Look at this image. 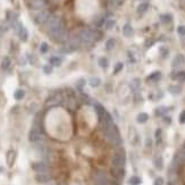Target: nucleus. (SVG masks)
<instances>
[{"mask_svg":"<svg viewBox=\"0 0 185 185\" xmlns=\"http://www.w3.org/2000/svg\"><path fill=\"white\" fill-rule=\"evenodd\" d=\"M126 163V157H125V152L123 151H117L114 153L113 159H111V163L115 168H124Z\"/></svg>","mask_w":185,"mask_h":185,"instance_id":"nucleus-1","label":"nucleus"},{"mask_svg":"<svg viewBox=\"0 0 185 185\" xmlns=\"http://www.w3.org/2000/svg\"><path fill=\"white\" fill-rule=\"evenodd\" d=\"M93 181L95 185H109V181L107 176L102 172H97L93 175Z\"/></svg>","mask_w":185,"mask_h":185,"instance_id":"nucleus-2","label":"nucleus"},{"mask_svg":"<svg viewBox=\"0 0 185 185\" xmlns=\"http://www.w3.org/2000/svg\"><path fill=\"white\" fill-rule=\"evenodd\" d=\"M28 139H30L31 142L39 143V142H41L43 140V135H42V133H41V131L39 130L38 127H33L32 130H31V132H30Z\"/></svg>","mask_w":185,"mask_h":185,"instance_id":"nucleus-3","label":"nucleus"},{"mask_svg":"<svg viewBox=\"0 0 185 185\" xmlns=\"http://www.w3.org/2000/svg\"><path fill=\"white\" fill-rule=\"evenodd\" d=\"M81 41L84 44H90L93 41L92 33L90 31H83L81 33Z\"/></svg>","mask_w":185,"mask_h":185,"instance_id":"nucleus-4","label":"nucleus"},{"mask_svg":"<svg viewBox=\"0 0 185 185\" xmlns=\"http://www.w3.org/2000/svg\"><path fill=\"white\" fill-rule=\"evenodd\" d=\"M33 169H34L35 172H38V173H46L47 166H46L43 163H37L33 165Z\"/></svg>","mask_w":185,"mask_h":185,"instance_id":"nucleus-5","label":"nucleus"},{"mask_svg":"<svg viewBox=\"0 0 185 185\" xmlns=\"http://www.w3.org/2000/svg\"><path fill=\"white\" fill-rule=\"evenodd\" d=\"M35 178H37V181H38L39 183H46V182H48V181L50 180L49 177L44 174V173H39Z\"/></svg>","mask_w":185,"mask_h":185,"instance_id":"nucleus-6","label":"nucleus"},{"mask_svg":"<svg viewBox=\"0 0 185 185\" xmlns=\"http://www.w3.org/2000/svg\"><path fill=\"white\" fill-rule=\"evenodd\" d=\"M123 33H124L125 37H131L132 34H133V28L131 27L130 24H126L125 26L123 27Z\"/></svg>","mask_w":185,"mask_h":185,"instance_id":"nucleus-7","label":"nucleus"},{"mask_svg":"<svg viewBox=\"0 0 185 185\" xmlns=\"http://www.w3.org/2000/svg\"><path fill=\"white\" fill-rule=\"evenodd\" d=\"M148 118H149L148 114H145V113H141V114L137 115V117H136V120H137L139 123L143 124V123H145V122H147Z\"/></svg>","mask_w":185,"mask_h":185,"instance_id":"nucleus-8","label":"nucleus"},{"mask_svg":"<svg viewBox=\"0 0 185 185\" xmlns=\"http://www.w3.org/2000/svg\"><path fill=\"white\" fill-rule=\"evenodd\" d=\"M183 56H181V54H178V56H176L175 57V59L174 61H173V64L172 65L174 66V67H177V66H180L181 64H183Z\"/></svg>","mask_w":185,"mask_h":185,"instance_id":"nucleus-9","label":"nucleus"},{"mask_svg":"<svg viewBox=\"0 0 185 185\" xmlns=\"http://www.w3.org/2000/svg\"><path fill=\"white\" fill-rule=\"evenodd\" d=\"M141 178L140 177H137V176H133V177H131L130 178V181H128V184L130 185H140L141 184Z\"/></svg>","mask_w":185,"mask_h":185,"instance_id":"nucleus-10","label":"nucleus"},{"mask_svg":"<svg viewBox=\"0 0 185 185\" xmlns=\"http://www.w3.org/2000/svg\"><path fill=\"white\" fill-rule=\"evenodd\" d=\"M154 166L157 167V169H163V160L161 157H158V158L154 160Z\"/></svg>","mask_w":185,"mask_h":185,"instance_id":"nucleus-11","label":"nucleus"},{"mask_svg":"<svg viewBox=\"0 0 185 185\" xmlns=\"http://www.w3.org/2000/svg\"><path fill=\"white\" fill-rule=\"evenodd\" d=\"M100 83H101V81H100L99 77H92V78H90V84H91L92 87H97Z\"/></svg>","mask_w":185,"mask_h":185,"instance_id":"nucleus-12","label":"nucleus"},{"mask_svg":"<svg viewBox=\"0 0 185 185\" xmlns=\"http://www.w3.org/2000/svg\"><path fill=\"white\" fill-rule=\"evenodd\" d=\"M115 47V40L110 39L108 40V42H106V49L107 50H111Z\"/></svg>","mask_w":185,"mask_h":185,"instance_id":"nucleus-13","label":"nucleus"},{"mask_svg":"<svg viewBox=\"0 0 185 185\" xmlns=\"http://www.w3.org/2000/svg\"><path fill=\"white\" fill-rule=\"evenodd\" d=\"M148 7H149L148 4H141V5L139 6V8H137V11L139 13H144L148 9Z\"/></svg>","mask_w":185,"mask_h":185,"instance_id":"nucleus-14","label":"nucleus"},{"mask_svg":"<svg viewBox=\"0 0 185 185\" xmlns=\"http://www.w3.org/2000/svg\"><path fill=\"white\" fill-rule=\"evenodd\" d=\"M23 97H24V92H23L22 90H17L16 92H15V99L16 100H21Z\"/></svg>","mask_w":185,"mask_h":185,"instance_id":"nucleus-15","label":"nucleus"},{"mask_svg":"<svg viewBox=\"0 0 185 185\" xmlns=\"http://www.w3.org/2000/svg\"><path fill=\"white\" fill-rule=\"evenodd\" d=\"M176 77H177V80H180L181 82H184L185 81V72H178L177 75H176Z\"/></svg>","mask_w":185,"mask_h":185,"instance_id":"nucleus-16","label":"nucleus"},{"mask_svg":"<svg viewBox=\"0 0 185 185\" xmlns=\"http://www.w3.org/2000/svg\"><path fill=\"white\" fill-rule=\"evenodd\" d=\"M98 64L101 66V67H107V66H108V61H107L106 58H100L98 61Z\"/></svg>","mask_w":185,"mask_h":185,"instance_id":"nucleus-17","label":"nucleus"},{"mask_svg":"<svg viewBox=\"0 0 185 185\" xmlns=\"http://www.w3.org/2000/svg\"><path fill=\"white\" fill-rule=\"evenodd\" d=\"M9 64H10V60H9V58H5L4 59V61H2V68L4 69H6V68H8L9 67Z\"/></svg>","mask_w":185,"mask_h":185,"instance_id":"nucleus-18","label":"nucleus"},{"mask_svg":"<svg viewBox=\"0 0 185 185\" xmlns=\"http://www.w3.org/2000/svg\"><path fill=\"white\" fill-rule=\"evenodd\" d=\"M50 63H51L52 65H54V66H58L60 64V59L59 58H56V57H54V58H51V59H50Z\"/></svg>","mask_w":185,"mask_h":185,"instance_id":"nucleus-19","label":"nucleus"},{"mask_svg":"<svg viewBox=\"0 0 185 185\" xmlns=\"http://www.w3.org/2000/svg\"><path fill=\"white\" fill-rule=\"evenodd\" d=\"M169 91H170L172 93H178L181 90H180V87H175V85H173V87H169Z\"/></svg>","mask_w":185,"mask_h":185,"instance_id":"nucleus-20","label":"nucleus"},{"mask_svg":"<svg viewBox=\"0 0 185 185\" xmlns=\"http://www.w3.org/2000/svg\"><path fill=\"white\" fill-rule=\"evenodd\" d=\"M163 180L161 178V177H158V178H156L154 184L153 185H163Z\"/></svg>","mask_w":185,"mask_h":185,"instance_id":"nucleus-21","label":"nucleus"},{"mask_svg":"<svg viewBox=\"0 0 185 185\" xmlns=\"http://www.w3.org/2000/svg\"><path fill=\"white\" fill-rule=\"evenodd\" d=\"M177 31H178L181 35H185V26H178Z\"/></svg>","mask_w":185,"mask_h":185,"instance_id":"nucleus-22","label":"nucleus"},{"mask_svg":"<svg viewBox=\"0 0 185 185\" xmlns=\"http://www.w3.org/2000/svg\"><path fill=\"white\" fill-rule=\"evenodd\" d=\"M180 123H185V110L181 113V115H180Z\"/></svg>","mask_w":185,"mask_h":185,"instance_id":"nucleus-23","label":"nucleus"},{"mask_svg":"<svg viewBox=\"0 0 185 185\" xmlns=\"http://www.w3.org/2000/svg\"><path fill=\"white\" fill-rule=\"evenodd\" d=\"M114 25V21H111V19H109L108 22H107V25H106V27L107 28H110V27Z\"/></svg>","mask_w":185,"mask_h":185,"instance_id":"nucleus-24","label":"nucleus"},{"mask_svg":"<svg viewBox=\"0 0 185 185\" xmlns=\"http://www.w3.org/2000/svg\"><path fill=\"white\" fill-rule=\"evenodd\" d=\"M122 68H123V65H122V64H118V65H117V67L115 68V73H118V72H119Z\"/></svg>","mask_w":185,"mask_h":185,"instance_id":"nucleus-25","label":"nucleus"},{"mask_svg":"<svg viewBox=\"0 0 185 185\" xmlns=\"http://www.w3.org/2000/svg\"><path fill=\"white\" fill-rule=\"evenodd\" d=\"M161 19H165V21H166V22H167V21H170V16H167V15H165V16H161Z\"/></svg>","mask_w":185,"mask_h":185,"instance_id":"nucleus-26","label":"nucleus"},{"mask_svg":"<svg viewBox=\"0 0 185 185\" xmlns=\"http://www.w3.org/2000/svg\"><path fill=\"white\" fill-rule=\"evenodd\" d=\"M41 50H42V52H46V50H47V46H46V44H43V46L41 47Z\"/></svg>","mask_w":185,"mask_h":185,"instance_id":"nucleus-27","label":"nucleus"},{"mask_svg":"<svg viewBox=\"0 0 185 185\" xmlns=\"http://www.w3.org/2000/svg\"><path fill=\"white\" fill-rule=\"evenodd\" d=\"M44 72H46V73H50V67L46 66V67H44Z\"/></svg>","mask_w":185,"mask_h":185,"instance_id":"nucleus-28","label":"nucleus"}]
</instances>
